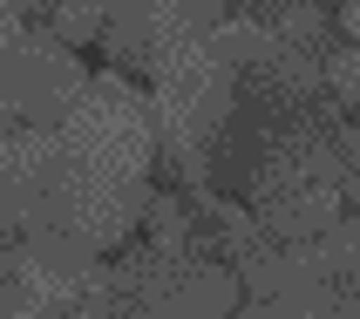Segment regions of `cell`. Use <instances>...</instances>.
Wrapping results in <instances>:
<instances>
[{
	"instance_id": "cell-8",
	"label": "cell",
	"mask_w": 360,
	"mask_h": 319,
	"mask_svg": "<svg viewBox=\"0 0 360 319\" xmlns=\"http://www.w3.org/2000/svg\"><path fill=\"white\" fill-rule=\"evenodd\" d=\"M340 34L360 41V0H340Z\"/></svg>"
},
{
	"instance_id": "cell-1",
	"label": "cell",
	"mask_w": 360,
	"mask_h": 319,
	"mask_svg": "<svg viewBox=\"0 0 360 319\" xmlns=\"http://www.w3.org/2000/svg\"><path fill=\"white\" fill-rule=\"evenodd\" d=\"M157 170V116L122 68L82 82L68 116L55 122V211L48 224L89 252H116L150 211Z\"/></svg>"
},
{
	"instance_id": "cell-3",
	"label": "cell",
	"mask_w": 360,
	"mask_h": 319,
	"mask_svg": "<svg viewBox=\"0 0 360 319\" xmlns=\"http://www.w3.org/2000/svg\"><path fill=\"white\" fill-rule=\"evenodd\" d=\"M122 313H224L238 306V272L218 245H163L150 238L136 259L116 265Z\"/></svg>"
},
{
	"instance_id": "cell-4",
	"label": "cell",
	"mask_w": 360,
	"mask_h": 319,
	"mask_svg": "<svg viewBox=\"0 0 360 319\" xmlns=\"http://www.w3.org/2000/svg\"><path fill=\"white\" fill-rule=\"evenodd\" d=\"M89 68L75 61V48L48 27V20H27V34L0 55V109L7 122H61L68 102L82 96Z\"/></svg>"
},
{
	"instance_id": "cell-6",
	"label": "cell",
	"mask_w": 360,
	"mask_h": 319,
	"mask_svg": "<svg viewBox=\"0 0 360 319\" xmlns=\"http://www.w3.org/2000/svg\"><path fill=\"white\" fill-rule=\"evenodd\" d=\"M109 14H116V0H48V7H41V20H48V27H55L68 48H89V41H102Z\"/></svg>"
},
{
	"instance_id": "cell-5",
	"label": "cell",
	"mask_w": 360,
	"mask_h": 319,
	"mask_svg": "<svg viewBox=\"0 0 360 319\" xmlns=\"http://www.w3.org/2000/svg\"><path fill=\"white\" fill-rule=\"evenodd\" d=\"M313 245H320V265H326V285H333L340 313H360V211H340Z\"/></svg>"
},
{
	"instance_id": "cell-2",
	"label": "cell",
	"mask_w": 360,
	"mask_h": 319,
	"mask_svg": "<svg viewBox=\"0 0 360 319\" xmlns=\"http://www.w3.org/2000/svg\"><path fill=\"white\" fill-rule=\"evenodd\" d=\"M238 109V61L224 55L218 27H191L150 68V116H157V157H170L184 183H204L211 143Z\"/></svg>"
},
{
	"instance_id": "cell-7",
	"label": "cell",
	"mask_w": 360,
	"mask_h": 319,
	"mask_svg": "<svg viewBox=\"0 0 360 319\" xmlns=\"http://www.w3.org/2000/svg\"><path fill=\"white\" fill-rule=\"evenodd\" d=\"M320 89H326V102H333L340 116H360V41L320 55Z\"/></svg>"
},
{
	"instance_id": "cell-9",
	"label": "cell",
	"mask_w": 360,
	"mask_h": 319,
	"mask_svg": "<svg viewBox=\"0 0 360 319\" xmlns=\"http://www.w3.org/2000/svg\"><path fill=\"white\" fill-rule=\"evenodd\" d=\"M326 7H340V0H326Z\"/></svg>"
}]
</instances>
